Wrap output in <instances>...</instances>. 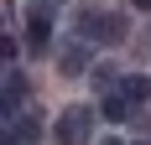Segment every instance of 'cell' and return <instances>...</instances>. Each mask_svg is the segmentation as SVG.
<instances>
[{"label":"cell","mask_w":151,"mask_h":145,"mask_svg":"<svg viewBox=\"0 0 151 145\" xmlns=\"http://www.w3.org/2000/svg\"><path fill=\"white\" fill-rule=\"evenodd\" d=\"M94 114L99 109H89V104H68L58 114V124H52V135H58V145H83L94 130Z\"/></svg>","instance_id":"6da1fadb"},{"label":"cell","mask_w":151,"mask_h":145,"mask_svg":"<svg viewBox=\"0 0 151 145\" xmlns=\"http://www.w3.org/2000/svg\"><path fill=\"white\" fill-rule=\"evenodd\" d=\"M26 36H31V52H42V47L52 42V5H31V26H26Z\"/></svg>","instance_id":"7a4b0ae2"},{"label":"cell","mask_w":151,"mask_h":145,"mask_svg":"<svg viewBox=\"0 0 151 145\" xmlns=\"http://www.w3.org/2000/svg\"><path fill=\"white\" fill-rule=\"evenodd\" d=\"M83 68H89V47H83V42H68L58 52V72H63V78H78Z\"/></svg>","instance_id":"3957f363"},{"label":"cell","mask_w":151,"mask_h":145,"mask_svg":"<svg viewBox=\"0 0 151 145\" xmlns=\"http://www.w3.org/2000/svg\"><path fill=\"white\" fill-rule=\"evenodd\" d=\"M130 109H136V104L125 99V93H104V104H99V114H104L109 124H120V119H130Z\"/></svg>","instance_id":"277c9868"},{"label":"cell","mask_w":151,"mask_h":145,"mask_svg":"<svg viewBox=\"0 0 151 145\" xmlns=\"http://www.w3.org/2000/svg\"><path fill=\"white\" fill-rule=\"evenodd\" d=\"M125 99L130 104H146L151 99V72H130V78H125Z\"/></svg>","instance_id":"5b68a950"},{"label":"cell","mask_w":151,"mask_h":145,"mask_svg":"<svg viewBox=\"0 0 151 145\" xmlns=\"http://www.w3.org/2000/svg\"><path fill=\"white\" fill-rule=\"evenodd\" d=\"M21 99H26V78H21V72H5V109H21Z\"/></svg>","instance_id":"8992f818"},{"label":"cell","mask_w":151,"mask_h":145,"mask_svg":"<svg viewBox=\"0 0 151 145\" xmlns=\"http://www.w3.org/2000/svg\"><path fill=\"white\" fill-rule=\"evenodd\" d=\"M109 83H115V72H109V68H99V72H94V88H99V93H109Z\"/></svg>","instance_id":"52a82bcc"},{"label":"cell","mask_w":151,"mask_h":145,"mask_svg":"<svg viewBox=\"0 0 151 145\" xmlns=\"http://www.w3.org/2000/svg\"><path fill=\"white\" fill-rule=\"evenodd\" d=\"M130 5H136V11H151V0H130Z\"/></svg>","instance_id":"ba28073f"}]
</instances>
